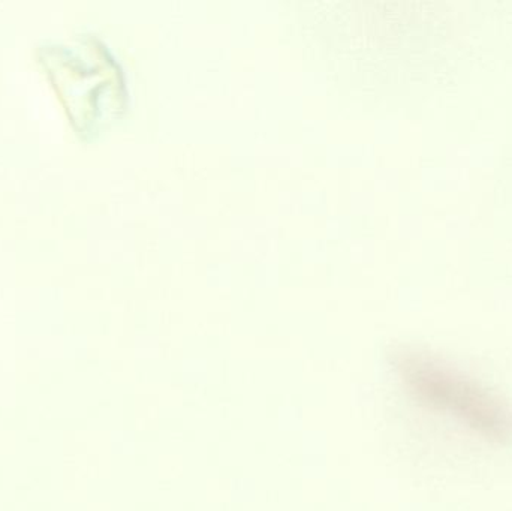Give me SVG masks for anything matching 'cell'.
Masks as SVG:
<instances>
[{"label": "cell", "instance_id": "cell-1", "mask_svg": "<svg viewBox=\"0 0 512 511\" xmlns=\"http://www.w3.org/2000/svg\"><path fill=\"white\" fill-rule=\"evenodd\" d=\"M399 369L421 404L459 420L486 440H512L511 408L468 375L426 356L403 357Z\"/></svg>", "mask_w": 512, "mask_h": 511}]
</instances>
